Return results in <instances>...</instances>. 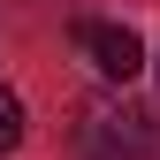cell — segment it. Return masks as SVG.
<instances>
[{
	"label": "cell",
	"instance_id": "obj_1",
	"mask_svg": "<svg viewBox=\"0 0 160 160\" xmlns=\"http://www.w3.org/2000/svg\"><path fill=\"white\" fill-rule=\"evenodd\" d=\"M76 137H84V152H92V160H137V152H152V107L99 92V99H84Z\"/></svg>",
	"mask_w": 160,
	"mask_h": 160
},
{
	"label": "cell",
	"instance_id": "obj_2",
	"mask_svg": "<svg viewBox=\"0 0 160 160\" xmlns=\"http://www.w3.org/2000/svg\"><path fill=\"white\" fill-rule=\"evenodd\" d=\"M76 38L92 46V61H99V76H107V84H130V76L145 69V46H137L130 23H84Z\"/></svg>",
	"mask_w": 160,
	"mask_h": 160
},
{
	"label": "cell",
	"instance_id": "obj_3",
	"mask_svg": "<svg viewBox=\"0 0 160 160\" xmlns=\"http://www.w3.org/2000/svg\"><path fill=\"white\" fill-rule=\"evenodd\" d=\"M15 145H23V99L0 84V152H15Z\"/></svg>",
	"mask_w": 160,
	"mask_h": 160
},
{
	"label": "cell",
	"instance_id": "obj_4",
	"mask_svg": "<svg viewBox=\"0 0 160 160\" xmlns=\"http://www.w3.org/2000/svg\"><path fill=\"white\" fill-rule=\"evenodd\" d=\"M152 152H160V114H152Z\"/></svg>",
	"mask_w": 160,
	"mask_h": 160
}]
</instances>
